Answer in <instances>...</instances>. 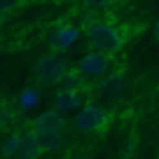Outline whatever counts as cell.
<instances>
[{"instance_id": "cell-12", "label": "cell", "mask_w": 159, "mask_h": 159, "mask_svg": "<svg viewBox=\"0 0 159 159\" xmlns=\"http://www.w3.org/2000/svg\"><path fill=\"white\" fill-rule=\"evenodd\" d=\"M38 91H33V89H28V91H26V94H24V98H21V105H24V108H33V105L35 103H38Z\"/></svg>"}, {"instance_id": "cell-1", "label": "cell", "mask_w": 159, "mask_h": 159, "mask_svg": "<svg viewBox=\"0 0 159 159\" xmlns=\"http://www.w3.org/2000/svg\"><path fill=\"white\" fill-rule=\"evenodd\" d=\"M87 38H89V45L94 49L108 52V54H117L122 49V42H124L122 33L112 24H105V21H94L87 26Z\"/></svg>"}, {"instance_id": "cell-7", "label": "cell", "mask_w": 159, "mask_h": 159, "mask_svg": "<svg viewBox=\"0 0 159 159\" xmlns=\"http://www.w3.org/2000/svg\"><path fill=\"white\" fill-rule=\"evenodd\" d=\"M80 103H82V96H80V91L75 89V87H66V89H61L59 96H56V110H61V112L77 110Z\"/></svg>"}, {"instance_id": "cell-10", "label": "cell", "mask_w": 159, "mask_h": 159, "mask_svg": "<svg viewBox=\"0 0 159 159\" xmlns=\"http://www.w3.org/2000/svg\"><path fill=\"white\" fill-rule=\"evenodd\" d=\"M122 84H124L122 73H112V75H108V77H103V82H101V87H98V94L105 96V98H115V96L122 91Z\"/></svg>"}, {"instance_id": "cell-8", "label": "cell", "mask_w": 159, "mask_h": 159, "mask_svg": "<svg viewBox=\"0 0 159 159\" xmlns=\"http://www.w3.org/2000/svg\"><path fill=\"white\" fill-rule=\"evenodd\" d=\"M66 117L61 115V110H47L33 122V129H63Z\"/></svg>"}, {"instance_id": "cell-9", "label": "cell", "mask_w": 159, "mask_h": 159, "mask_svg": "<svg viewBox=\"0 0 159 159\" xmlns=\"http://www.w3.org/2000/svg\"><path fill=\"white\" fill-rule=\"evenodd\" d=\"M42 150H54L63 140V129H33Z\"/></svg>"}, {"instance_id": "cell-15", "label": "cell", "mask_w": 159, "mask_h": 159, "mask_svg": "<svg viewBox=\"0 0 159 159\" xmlns=\"http://www.w3.org/2000/svg\"><path fill=\"white\" fill-rule=\"evenodd\" d=\"M154 38H157V42H159V21H157V26H154Z\"/></svg>"}, {"instance_id": "cell-3", "label": "cell", "mask_w": 159, "mask_h": 159, "mask_svg": "<svg viewBox=\"0 0 159 159\" xmlns=\"http://www.w3.org/2000/svg\"><path fill=\"white\" fill-rule=\"evenodd\" d=\"M68 63L61 56V52H54V54H45L35 66V73L38 77L45 82V84H56V82H63V77L68 75Z\"/></svg>"}, {"instance_id": "cell-11", "label": "cell", "mask_w": 159, "mask_h": 159, "mask_svg": "<svg viewBox=\"0 0 159 159\" xmlns=\"http://www.w3.org/2000/svg\"><path fill=\"white\" fill-rule=\"evenodd\" d=\"M19 143H21V136L19 134H14L10 140H7V145H5V154H7V157H12V154L19 152Z\"/></svg>"}, {"instance_id": "cell-6", "label": "cell", "mask_w": 159, "mask_h": 159, "mask_svg": "<svg viewBox=\"0 0 159 159\" xmlns=\"http://www.w3.org/2000/svg\"><path fill=\"white\" fill-rule=\"evenodd\" d=\"M45 152V150L40 148L38 143V136H35V131H26L24 136H21V143H19V159H35L40 157V154Z\"/></svg>"}, {"instance_id": "cell-4", "label": "cell", "mask_w": 159, "mask_h": 159, "mask_svg": "<svg viewBox=\"0 0 159 159\" xmlns=\"http://www.w3.org/2000/svg\"><path fill=\"white\" fill-rule=\"evenodd\" d=\"M110 63H112V54L101 52V49H94V52H89V54H84L82 59H80L77 70L82 75H87V77H98V75L108 73Z\"/></svg>"}, {"instance_id": "cell-13", "label": "cell", "mask_w": 159, "mask_h": 159, "mask_svg": "<svg viewBox=\"0 0 159 159\" xmlns=\"http://www.w3.org/2000/svg\"><path fill=\"white\" fill-rule=\"evenodd\" d=\"M80 70H68V75L63 77V84L66 87H77V82H80Z\"/></svg>"}, {"instance_id": "cell-2", "label": "cell", "mask_w": 159, "mask_h": 159, "mask_svg": "<svg viewBox=\"0 0 159 159\" xmlns=\"http://www.w3.org/2000/svg\"><path fill=\"white\" fill-rule=\"evenodd\" d=\"M110 124V112L105 108L96 103H87L84 108L77 112L75 117V126H77L82 134H96V131H103Z\"/></svg>"}, {"instance_id": "cell-14", "label": "cell", "mask_w": 159, "mask_h": 159, "mask_svg": "<svg viewBox=\"0 0 159 159\" xmlns=\"http://www.w3.org/2000/svg\"><path fill=\"white\" fill-rule=\"evenodd\" d=\"M112 0H87V5L89 7H108Z\"/></svg>"}, {"instance_id": "cell-5", "label": "cell", "mask_w": 159, "mask_h": 159, "mask_svg": "<svg viewBox=\"0 0 159 159\" xmlns=\"http://www.w3.org/2000/svg\"><path fill=\"white\" fill-rule=\"evenodd\" d=\"M77 28L75 26H59V28L52 33V40H49V45H52V49L54 52H66L68 47H73V42L77 40Z\"/></svg>"}]
</instances>
